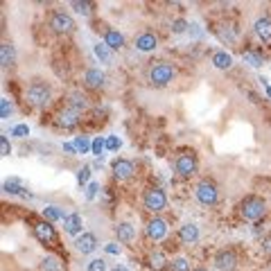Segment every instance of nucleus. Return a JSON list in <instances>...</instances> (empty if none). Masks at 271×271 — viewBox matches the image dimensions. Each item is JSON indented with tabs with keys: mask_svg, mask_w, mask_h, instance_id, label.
I'll return each instance as SVG.
<instances>
[{
	"mask_svg": "<svg viewBox=\"0 0 271 271\" xmlns=\"http://www.w3.org/2000/svg\"><path fill=\"white\" fill-rule=\"evenodd\" d=\"M240 212L246 221H258V219H262L264 212H267V203H264V199H260V197H246V199H242V203H240Z\"/></svg>",
	"mask_w": 271,
	"mask_h": 271,
	"instance_id": "obj_1",
	"label": "nucleus"
},
{
	"mask_svg": "<svg viewBox=\"0 0 271 271\" xmlns=\"http://www.w3.org/2000/svg\"><path fill=\"white\" fill-rule=\"evenodd\" d=\"M52 98V88L46 84V81H32L30 88H27V102L36 109H43V106L50 104Z\"/></svg>",
	"mask_w": 271,
	"mask_h": 271,
	"instance_id": "obj_2",
	"label": "nucleus"
},
{
	"mask_svg": "<svg viewBox=\"0 0 271 271\" xmlns=\"http://www.w3.org/2000/svg\"><path fill=\"white\" fill-rule=\"evenodd\" d=\"M174 66L172 64H165V61H161V64L152 66L149 68V84L152 86H158V88H163V86H167L169 81L174 79Z\"/></svg>",
	"mask_w": 271,
	"mask_h": 271,
	"instance_id": "obj_3",
	"label": "nucleus"
},
{
	"mask_svg": "<svg viewBox=\"0 0 271 271\" xmlns=\"http://www.w3.org/2000/svg\"><path fill=\"white\" fill-rule=\"evenodd\" d=\"M195 195H197V199H199V203H203V206H215L217 199H219L217 186L212 181H208V178H203V181L197 183Z\"/></svg>",
	"mask_w": 271,
	"mask_h": 271,
	"instance_id": "obj_4",
	"label": "nucleus"
},
{
	"mask_svg": "<svg viewBox=\"0 0 271 271\" xmlns=\"http://www.w3.org/2000/svg\"><path fill=\"white\" fill-rule=\"evenodd\" d=\"M143 203H145L147 210L161 212L163 208L167 206V195L161 190V188H149V190H145V195H143Z\"/></svg>",
	"mask_w": 271,
	"mask_h": 271,
	"instance_id": "obj_5",
	"label": "nucleus"
},
{
	"mask_svg": "<svg viewBox=\"0 0 271 271\" xmlns=\"http://www.w3.org/2000/svg\"><path fill=\"white\" fill-rule=\"evenodd\" d=\"M50 27H52V32H57V34H70L72 27H75V21L70 18V14L55 12L50 18Z\"/></svg>",
	"mask_w": 271,
	"mask_h": 271,
	"instance_id": "obj_6",
	"label": "nucleus"
},
{
	"mask_svg": "<svg viewBox=\"0 0 271 271\" xmlns=\"http://www.w3.org/2000/svg\"><path fill=\"white\" fill-rule=\"evenodd\" d=\"M197 167H199V163H197V156L192 152H183L176 158V172L181 176H192L197 172Z\"/></svg>",
	"mask_w": 271,
	"mask_h": 271,
	"instance_id": "obj_7",
	"label": "nucleus"
},
{
	"mask_svg": "<svg viewBox=\"0 0 271 271\" xmlns=\"http://www.w3.org/2000/svg\"><path fill=\"white\" fill-rule=\"evenodd\" d=\"M34 237H36L41 244H52V242L57 240L52 221H38V224H34Z\"/></svg>",
	"mask_w": 271,
	"mask_h": 271,
	"instance_id": "obj_8",
	"label": "nucleus"
},
{
	"mask_svg": "<svg viewBox=\"0 0 271 271\" xmlns=\"http://www.w3.org/2000/svg\"><path fill=\"white\" fill-rule=\"evenodd\" d=\"M235 264H237V258H235L233 251L224 249V251H219V253L215 255V267L219 271H233Z\"/></svg>",
	"mask_w": 271,
	"mask_h": 271,
	"instance_id": "obj_9",
	"label": "nucleus"
},
{
	"mask_svg": "<svg viewBox=\"0 0 271 271\" xmlns=\"http://www.w3.org/2000/svg\"><path fill=\"white\" fill-rule=\"evenodd\" d=\"M113 176L118 181H127V178L133 176V163L124 161V158H115L113 161Z\"/></svg>",
	"mask_w": 271,
	"mask_h": 271,
	"instance_id": "obj_10",
	"label": "nucleus"
},
{
	"mask_svg": "<svg viewBox=\"0 0 271 271\" xmlns=\"http://www.w3.org/2000/svg\"><path fill=\"white\" fill-rule=\"evenodd\" d=\"M165 235H167L165 219H161V217H154V219L147 224V237H149V240H163Z\"/></svg>",
	"mask_w": 271,
	"mask_h": 271,
	"instance_id": "obj_11",
	"label": "nucleus"
},
{
	"mask_svg": "<svg viewBox=\"0 0 271 271\" xmlns=\"http://www.w3.org/2000/svg\"><path fill=\"white\" fill-rule=\"evenodd\" d=\"M75 246H77L79 253H93V251L98 249V237H95L93 233H81L75 240Z\"/></svg>",
	"mask_w": 271,
	"mask_h": 271,
	"instance_id": "obj_12",
	"label": "nucleus"
},
{
	"mask_svg": "<svg viewBox=\"0 0 271 271\" xmlns=\"http://www.w3.org/2000/svg\"><path fill=\"white\" fill-rule=\"evenodd\" d=\"M156 46H158V38L154 36L152 32H145L136 38V48H138L140 52H152V50H156Z\"/></svg>",
	"mask_w": 271,
	"mask_h": 271,
	"instance_id": "obj_13",
	"label": "nucleus"
},
{
	"mask_svg": "<svg viewBox=\"0 0 271 271\" xmlns=\"http://www.w3.org/2000/svg\"><path fill=\"white\" fill-rule=\"evenodd\" d=\"M104 79H106V75L100 70V68H88L86 75H84L86 86H91V88H100V86H104Z\"/></svg>",
	"mask_w": 271,
	"mask_h": 271,
	"instance_id": "obj_14",
	"label": "nucleus"
},
{
	"mask_svg": "<svg viewBox=\"0 0 271 271\" xmlns=\"http://www.w3.org/2000/svg\"><path fill=\"white\" fill-rule=\"evenodd\" d=\"M178 240H181L183 244H192V242L199 240V229H197V224H183L181 229H178Z\"/></svg>",
	"mask_w": 271,
	"mask_h": 271,
	"instance_id": "obj_15",
	"label": "nucleus"
},
{
	"mask_svg": "<svg viewBox=\"0 0 271 271\" xmlns=\"http://www.w3.org/2000/svg\"><path fill=\"white\" fill-rule=\"evenodd\" d=\"M57 122H59L64 129H75L77 124H79V113L72 111V109H66V111L59 113V120H57Z\"/></svg>",
	"mask_w": 271,
	"mask_h": 271,
	"instance_id": "obj_16",
	"label": "nucleus"
},
{
	"mask_svg": "<svg viewBox=\"0 0 271 271\" xmlns=\"http://www.w3.org/2000/svg\"><path fill=\"white\" fill-rule=\"evenodd\" d=\"M14 61H16L14 46L12 43H3V46H0V64H3V68H9V66H14Z\"/></svg>",
	"mask_w": 271,
	"mask_h": 271,
	"instance_id": "obj_17",
	"label": "nucleus"
},
{
	"mask_svg": "<svg viewBox=\"0 0 271 271\" xmlns=\"http://www.w3.org/2000/svg\"><path fill=\"white\" fill-rule=\"evenodd\" d=\"M253 32L258 38H262V41H269L271 38V21L269 18H258V21L253 23Z\"/></svg>",
	"mask_w": 271,
	"mask_h": 271,
	"instance_id": "obj_18",
	"label": "nucleus"
},
{
	"mask_svg": "<svg viewBox=\"0 0 271 271\" xmlns=\"http://www.w3.org/2000/svg\"><path fill=\"white\" fill-rule=\"evenodd\" d=\"M104 43L111 48V50H122V48H124V36L118 30H106Z\"/></svg>",
	"mask_w": 271,
	"mask_h": 271,
	"instance_id": "obj_19",
	"label": "nucleus"
},
{
	"mask_svg": "<svg viewBox=\"0 0 271 271\" xmlns=\"http://www.w3.org/2000/svg\"><path fill=\"white\" fill-rule=\"evenodd\" d=\"M115 235L122 242H131L136 237V226H131L129 221H120V224L115 226Z\"/></svg>",
	"mask_w": 271,
	"mask_h": 271,
	"instance_id": "obj_20",
	"label": "nucleus"
},
{
	"mask_svg": "<svg viewBox=\"0 0 271 271\" xmlns=\"http://www.w3.org/2000/svg\"><path fill=\"white\" fill-rule=\"evenodd\" d=\"M64 226H66V233H68V235L81 233V217L77 215V212H72V215H66Z\"/></svg>",
	"mask_w": 271,
	"mask_h": 271,
	"instance_id": "obj_21",
	"label": "nucleus"
},
{
	"mask_svg": "<svg viewBox=\"0 0 271 271\" xmlns=\"http://www.w3.org/2000/svg\"><path fill=\"white\" fill-rule=\"evenodd\" d=\"M212 64H215V68H219V70H229V68L233 66V57H231L229 52H215V55H212Z\"/></svg>",
	"mask_w": 271,
	"mask_h": 271,
	"instance_id": "obj_22",
	"label": "nucleus"
},
{
	"mask_svg": "<svg viewBox=\"0 0 271 271\" xmlns=\"http://www.w3.org/2000/svg\"><path fill=\"white\" fill-rule=\"evenodd\" d=\"M41 271H64V264H61V260L55 258V255H46V258L41 260Z\"/></svg>",
	"mask_w": 271,
	"mask_h": 271,
	"instance_id": "obj_23",
	"label": "nucleus"
},
{
	"mask_svg": "<svg viewBox=\"0 0 271 271\" xmlns=\"http://www.w3.org/2000/svg\"><path fill=\"white\" fill-rule=\"evenodd\" d=\"M68 104H70V109L72 111H84L86 106H88V102H86V95H81V93H70V98H68Z\"/></svg>",
	"mask_w": 271,
	"mask_h": 271,
	"instance_id": "obj_24",
	"label": "nucleus"
},
{
	"mask_svg": "<svg viewBox=\"0 0 271 271\" xmlns=\"http://www.w3.org/2000/svg\"><path fill=\"white\" fill-rule=\"evenodd\" d=\"M93 50H95V57H98L102 64H111V48L106 46V43H98Z\"/></svg>",
	"mask_w": 271,
	"mask_h": 271,
	"instance_id": "obj_25",
	"label": "nucleus"
},
{
	"mask_svg": "<svg viewBox=\"0 0 271 271\" xmlns=\"http://www.w3.org/2000/svg\"><path fill=\"white\" fill-rule=\"evenodd\" d=\"M5 192H9V195H27L25 188H23V183L16 181V178H9V181H5Z\"/></svg>",
	"mask_w": 271,
	"mask_h": 271,
	"instance_id": "obj_26",
	"label": "nucleus"
},
{
	"mask_svg": "<svg viewBox=\"0 0 271 271\" xmlns=\"http://www.w3.org/2000/svg\"><path fill=\"white\" fill-rule=\"evenodd\" d=\"M43 217H46L48 221H57V219H66V215L59 210L57 206H48V208H43Z\"/></svg>",
	"mask_w": 271,
	"mask_h": 271,
	"instance_id": "obj_27",
	"label": "nucleus"
},
{
	"mask_svg": "<svg viewBox=\"0 0 271 271\" xmlns=\"http://www.w3.org/2000/svg\"><path fill=\"white\" fill-rule=\"evenodd\" d=\"M165 255L163 253H152L149 255V267L152 269H156V271H161V269H165Z\"/></svg>",
	"mask_w": 271,
	"mask_h": 271,
	"instance_id": "obj_28",
	"label": "nucleus"
},
{
	"mask_svg": "<svg viewBox=\"0 0 271 271\" xmlns=\"http://www.w3.org/2000/svg\"><path fill=\"white\" fill-rule=\"evenodd\" d=\"M72 145H75V149L79 154H86L91 147H93V143H88V138H84V136H77V138L72 140Z\"/></svg>",
	"mask_w": 271,
	"mask_h": 271,
	"instance_id": "obj_29",
	"label": "nucleus"
},
{
	"mask_svg": "<svg viewBox=\"0 0 271 271\" xmlns=\"http://www.w3.org/2000/svg\"><path fill=\"white\" fill-rule=\"evenodd\" d=\"M244 61H246L249 66H253V68H260V66H262V57H260L258 52H251V50L244 52Z\"/></svg>",
	"mask_w": 271,
	"mask_h": 271,
	"instance_id": "obj_30",
	"label": "nucleus"
},
{
	"mask_svg": "<svg viewBox=\"0 0 271 271\" xmlns=\"http://www.w3.org/2000/svg\"><path fill=\"white\" fill-rule=\"evenodd\" d=\"M91 7H93V5L86 3V0H81V3H79V0H75V3H72V9H75L77 14H81V16H88Z\"/></svg>",
	"mask_w": 271,
	"mask_h": 271,
	"instance_id": "obj_31",
	"label": "nucleus"
},
{
	"mask_svg": "<svg viewBox=\"0 0 271 271\" xmlns=\"http://www.w3.org/2000/svg\"><path fill=\"white\" fill-rule=\"evenodd\" d=\"M120 147H122V140H120L118 136H109V138H106V149H109V152H118Z\"/></svg>",
	"mask_w": 271,
	"mask_h": 271,
	"instance_id": "obj_32",
	"label": "nucleus"
},
{
	"mask_svg": "<svg viewBox=\"0 0 271 271\" xmlns=\"http://www.w3.org/2000/svg\"><path fill=\"white\" fill-rule=\"evenodd\" d=\"M172 271H190V262H188L186 258L172 260Z\"/></svg>",
	"mask_w": 271,
	"mask_h": 271,
	"instance_id": "obj_33",
	"label": "nucleus"
},
{
	"mask_svg": "<svg viewBox=\"0 0 271 271\" xmlns=\"http://www.w3.org/2000/svg\"><path fill=\"white\" fill-rule=\"evenodd\" d=\"M12 111H14V106L9 104V100H0V118L7 120L9 115H12Z\"/></svg>",
	"mask_w": 271,
	"mask_h": 271,
	"instance_id": "obj_34",
	"label": "nucleus"
},
{
	"mask_svg": "<svg viewBox=\"0 0 271 271\" xmlns=\"http://www.w3.org/2000/svg\"><path fill=\"white\" fill-rule=\"evenodd\" d=\"M106 149V140L104 138H95L93 140V147H91V152L95 154V156H102V152Z\"/></svg>",
	"mask_w": 271,
	"mask_h": 271,
	"instance_id": "obj_35",
	"label": "nucleus"
},
{
	"mask_svg": "<svg viewBox=\"0 0 271 271\" xmlns=\"http://www.w3.org/2000/svg\"><path fill=\"white\" fill-rule=\"evenodd\" d=\"M188 27H190V25H188V21H183V18H176V21H172V32L174 34H183Z\"/></svg>",
	"mask_w": 271,
	"mask_h": 271,
	"instance_id": "obj_36",
	"label": "nucleus"
},
{
	"mask_svg": "<svg viewBox=\"0 0 271 271\" xmlns=\"http://www.w3.org/2000/svg\"><path fill=\"white\" fill-rule=\"evenodd\" d=\"M12 136H16V138H25V136H30V127H27V124H16V127L12 129Z\"/></svg>",
	"mask_w": 271,
	"mask_h": 271,
	"instance_id": "obj_37",
	"label": "nucleus"
},
{
	"mask_svg": "<svg viewBox=\"0 0 271 271\" xmlns=\"http://www.w3.org/2000/svg\"><path fill=\"white\" fill-rule=\"evenodd\" d=\"M88 271H106V262H104V260H100V258L91 260V262H88Z\"/></svg>",
	"mask_w": 271,
	"mask_h": 271,
	"instance_id": "obj_38",
	"label": "nucleus"
},
{
	"mask_svg": "<svg viewBox=\"0 0 271 271\" xmlns=\"http://www.w3.org/2000/svg\"><path fill=\"white\" fill-rule=\"evenodd\" d=\"M88 178H91V167H88V165H86V167H81V169H79V172H77V181H79V183H81V186H84V183H86V181H88Z\"/></svg>",
	"mask_w": 271,
	"mask_h": 271,
	"instance_id": "obj_39",
	"label": "nucleus"
},
{
	"mask_svg": "<svg viewBox=\"0 0 271 271\" xmlns=\"http://www.w3.org/2000/svg\"><path fill=\"white\" fill-rule=\"evenodd\" d=\"M0 154H3V156H9V154H12V145H9L7 136H3V138H0Z\"/></svg>",
	"mask_w": 271,
	"mask_h": 271,
	"instance_id": "obj_40",
	"label": "nucleus"
},
{
	"mask_svg": "<svg viewBox=\"0 0 271 271\" xmlns=\"http://www.w3.org/2000/svg\"><path fill=\"white\" fill-rule=\"evenodd\" d=\"M98 190H100L98 183H88V188H86V197H88V199H93V197L98 195Z\"/></svg>",
	"mask_w": 271,
	"mask_h": 271,
	"instance_id": "obj_41",
	"label": "nucleus"
},
{
	"mask_svg": "<svg viewBox=\"0 0 271 271\" xmlns=\"http://www.w3.org/2000/svg\"><path fill=\"white\" fill-rule=\"evenodd\" d=\"M106 253L118 255V253H120V246H118V244H106Z\"/></svg>",
	"mask_w": 271,
	"mask_h": 271,
	"instance_id": "obj_42",
	"label": "nucleus"
},
{
	"mask_svg": "<svg viewBox=\"0 0 271 271\" xmlns=\"http://www.w3.org/2000/svg\"><path fill=\"white\" fill-rule=\"evenodd\" d=\"M113 271H129V269H127V267H122V264H118V267H115Z\"/></svg>",
	"mask_w": 271,
	"mask_h": 271,
	"instance_id": "obj_43",
	"label": "nucleus"
},
{
	"mask_svg": "<svg viewBox=\"0 0 271 271\" xmlns=\"http://www.w3.org/2000/svg\"><path fill=\"white\" fill-rule=\"evenodd\" d=\"M195 271H208V269H195Z\"/></svg>",
	"mask_w": 271,
	"mask_h": 271,
	"instance_id": "obj_44",
	"label": "nucleus"
}]
</instances>
